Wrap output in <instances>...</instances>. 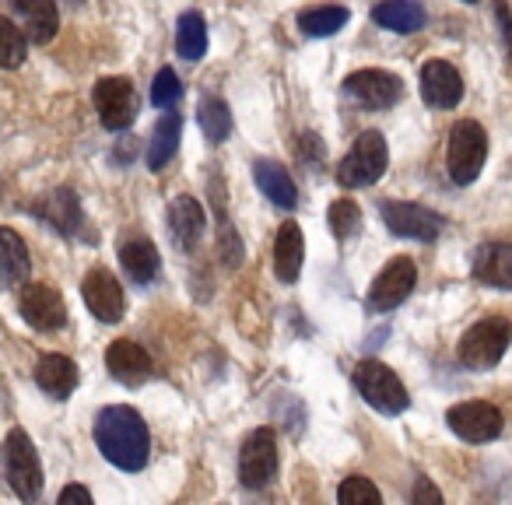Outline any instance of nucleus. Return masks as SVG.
Returning <instances> with one entry per match:
<instances>
[{"instance_id":"nucleus-12","label":"nucleus","mask_w":512,"mask_h":505,"mask_svg":"<svg viewBox=\"0 0 512 505\" xmlns=\"http://www.w3.org/2000/svg\"><path fill=\"white\" fill-rule=\"evenodd\" d=\"M18 309H22V320L36 330H60L67 323V306L64 295L50 285H25L18 295Z\"/></svg>"},{"instance_id":"nucleus-33","label":"nucleus","mask_w":512,"mask_h":505,"mask_svg":"<svg viewBox=\"0 0 512 505\" xmlns=\"http://www.w3.org/2000/svg\"><path fill=\"white\" fill-rule=\"evenodd\" d=\"M179 99H183V81H179V74L172 67H162L155 74V81H151V102L158 109H172Z\"/></svg>"},{"instance_id":"nucleus-22","label":"nucleus","mask_w":512,"mask_h":505,"mask_svg":"<svg viewBox=\"0 0 512 505\" xmlns=\"http://www.w3.org/2000/svg\"><path fill=\"white\" fill-rule=\"evenodd\" d=\"M36 383L46 397L53 400H67L78 386V365L67 355H43L36 365Z\"/></svg>"},{"instance_id":"nucleus-18","label":"nucleus","mask_w":512,"mask_h":505,"mask_svg":"<svg viewBox=\"0 0 512 505\" xmlns=\"http://www.w3.org/2000/svg\"><path fill=\"white\" fill-rule=\"evenodd\" d=\"M474 281L488 288H512V242H484L474 253Z\"/></svg>"},{"instance_id":"nucleus-17","label":"nucleus","mask_w":512,"mask_h":505,"mask_svg":"<svg viewBox=\"0 0 512 505\" xmlns=\"http://www.w3.org/2000/svg\"><path fill=\"white\" fill-rule=\"evenodd\" d=\"M106 369L113 379L127 386H141L155 376V365H151V355L134 341H116L106 348Z\"/></svg>"},{"instance_id":"nucleus-37","label":"nucleus","mask_w":512,"mask_h":505,"mask_svg":"<svg viewBox=\"0 0 512 505\" xmlns=\"http://www.w3.org/2000/svg\"><path fill=\"white\" fill-rule=\"evenodd\" d=\"M60 502H85V505H92V495H88V488H78V484H67L64 491H60Z\"/></svg>"},{"instance_id":"nucleus-25","label":"nucleus","mask_w":512,"mask_h":505,"mask_svg":"<svg viewBox=\"0 0 512 505\" xmlns=\"http://www.w3.org/2000/svg\"><path fill=\"white\" fill-rule=\"evenodd\" d=\"M179 134H183V116L179 113H165L162 120L155 123L151 130V141H148V169L151 172H162L165 165L172 162L179 148Z\"/></svg>"},{"instance_id":"nucleus-2","label":"nucleus","mask_w":512,"mask_h":505,"mask_svg":"<svg viewBox=\"0 0 512 505\" xmlns=\"http://www.w3.org/2000/svg\"><path fill=\"white\" fill-rule=\"evenodd\" d=\"M484 158H488V134H484V127L474 120H460L449 130V144H446L449 179L456 186H470L481 176Z\"/></svg>"},{"instance_id":"nucleus-29","label":"nucleus","mask_w":512,"mask_h":505,"mask_svg":"<svg viewBox=\"0 0 512 505\" xmlns=\"http://www.w3.org/2000/svg\"><path fill=\"white\" fill-rule=\"evenodd\" d=\"M348 8H309L299 15V29L313 39H323V36H334L348 25Z\"/></svg>"},{"instance_id":"nucleus-19","label":"nucleus","mask_w":512,"mask_h":505,"mask_svg":"<svg viewBox=\"0 0 512 505\" xmlns=\"http://www.w3.org/2000/svg\"><path fill=\"white\" fill-rule=\"evenodd\" d=\"M204 225H207V214H204V207H200L197 197L183 193V197H176L169 204V232H172V239H176L179 249L193 253L197 242H200V235H204Z\"/></svg>"},{"instance_id":"nucleus-3","label":"nucleus","mask_w":512,"mask_h":505,"mask_svg":"<svg viewBox=\"0 0 512 505\" xmlns=\"http://www.w3.org/2000/svg\"><path fill=\"white\" fill-rule=\"evenodd\" d=\"M386 165H390V151H386V141L379 130H365L355 141V148L341 158V169H337V179L348 190H362V186H372L383 179Z\"/></svg>"},{"instance_id":"nucleus-31","label":"nucleus","mask_w":512,"mask_h":505,"mask_svg":"<svg viewBox=\"0 0 512 505\" xmlns=\"http://www.w3.org/2000/svg\"><path fill=\"white\" fill-rule=\"evenodd\" d=\"M29 57V36L8 18H0V67H22Z\"/></svg>"},{"instance_id":"nucleus-20","label":"nucleus","mask_w":512,"mask_h":505,"mask_svg":"<svg viewBox=\"0 0 512 505\" xmlns=\"http://www.w3.org/2000/svg\"><path fill=\"white\" fill-rule=\"evenodd\" d=\"M302 260H306V239H302V228L295 221H285L278 228V239H274V271L285 285H295L302 274Z\"/></svg>"},{"instance_id":"nucleus-38","label":"nucleus","mask_w":512,"mask_h":505,"mask_svg":"<svg viewBox=\"0 0 512 505\" xmlns=\"http://www.w3.org/2000/svg\"><path fill=\"white\" fill-rule=\"evenodd\" d=\"M463 4H477V0H463Z\"/></svg>"},{"instance_id":"nucleus-21","label":"nucleus","mask_w":512,"mask_h":505,"mask_svg":"<svg viewBox=\"0 0 512 505\" xmlns=\"http://www.w3.org/2000/svg\"><path fill=\"white\" fill-rule=\"evenodd\" d=\"M32 274V257L25 239L15 228H0V285L18 288L22 281H29Z\"/></svg>"},{"instance_id":"nucleus-35","label":"nucleus","mask_w":512,"mask_h":505,"mask_svg":"<svg viewBox=\"0 0 512 505\" xmlns=\"http://www.w3.org/2000/svg\"><path fill=\"white\" fill-rule=\"evenodd\" d=\"M495 22L502 29V43H505V53H509V64H512V11L505 0H495Z\"/></svg>"},{"instance_id":"nucleus-11","label":"nucleus","mask_w":512,"mask_h":505,"mask_svg":"<svg viewBox=\"0 0 512 505\" xmlns=\"http://www.w3.org/2000/svg\"><path fill=\"white\" fill-rule=\"evenodd\" d=\"M446 425L460 435L463 442H491L502 435V411L484 400H467L446 411Z\"/></svg>"},{"instance_id":"nucleus-28","label":"nucleus","mask_w":512,"mask_h":505,"mask_svg":"<svg viewBox=\"0 0 512 505\" xmlns=\"http://www.w3.org/2000/svg\"><path fill=\"white\" fill-rule=\"evenodd\" d=\"M176 53L183 60H200L207 53V22L200 11H183L176 22Z\"/></svg>"},{"instance_id":"nucleus-16","label":"nucleus","mask_w":512,"mask_h":505,"mask_svg":"<svg viewBox=\"0 0 512 505\" xmlns=\"http://www.w3.org/2000/svg\"><path fill=\"white\" fill-rule=\"evenodd\" d=\"M421 99L432 109H453L463 99V78L453 64L446 60H432L421 67Z\"/></svg>"},{"instance_id":"nucleus-1","label":"nucleus","mask_w":512,"mask_h":505,"mask_svg":"<svg viewBox=\"0 0 512 505\" xmlns=\"http://www.w3.org/2000/svg\"><path fill=\"white\" fill-rule=\"evenodd\" d=\"M95 446L102 449L113 467L120 470H141L151 456V435L144 418L127 404L106 407L95 418Z\"/></svg>"},{"instance_id":"nucleus-15","label":"nucleus","mask_w":512,"mask_h":505,"mask_svg":"<svg viewBox=\"0 0 512 505\" xmlns=\"http://www.w3.org/2000/svg\"><path fill=\"white\" fill-rule=\"evenodd\" d=\"M32 214H39V218H43L50 228H57L60 235H71V239L74 235H85V211H81V197L74 190H67V186L46 193V197L32 207Z\"/></svg>"},{"instance_id":"nucleus-8","label":"nucleus","mask_w":512,"mask_h":505,"mask_svg":"<svg viewBox=\"0 0 512 505\" xmlns=\"http://www.w3.org/2000/svg\"><path fill=\"white\" fill-rule=\"evenodd\" d=\"M379 214H383V225L393 235H404V239H418V242L439 239L442 228H446V218L439 211H432L425 204H411V200H386L379 207Z\"/></svg>"},{"instance_id":"nucleus-27","label":"nucleus","mask_w":512,"mask_h":505,"mask_svg":"<svg viewBox=\"0 0 512 505\" xmlns=\"http://www.w3.org/2000/svg\"><path fill=\"white\" fill-rule=\"evenodd\" d=\"M18 11H22L25 36H29L32 43H50V39L57 36L60 15L53 0H18Z\"/></svg>"},{"instance_id":"nucleus-36","label":"nucleus","mask_w":512,"mask_h":505,"mask_svg":"<svg viewBox=\"0 0 512 505\" xmlns=\"http://www.w3.org/2000/svg\"><path fill=\"white\" fill-rule=\"evenodd\" d=\"M411 502H414V505H425V502L442 505V491L435 488L432 481H425V477H421V481L414 484V491H411Z\"/></svg>"},{"instance_id":"nucleus-32","label":"nucleus","mask_w":512,"mask_h":505,"mask_svg":"<svg viewBox=\"0 0 512 505\" xmlns=\"http://www.w3.org/2000/svg\"><path fill=\"white\" fill-rule=\"evenodd\" d=\"M327 221H330V232H334L337 239H351V235L362 228V211H358L351 200H334L327 211Z\"/></svg>"},{"instance_id":"nucleus-6","label":"nucleus","mask_w":512,"mask_h":505,"mask_svg":"<svg viewBox=\"0 0 512 505\" xmlns=\"http://www.w3.org/2000/svg\"><path fill=\"white\" fill-rule=\"evenodd\" d=\"M4 474L22 502H36L43 495V463H39L36 446L22 428H15L4 442Z\"/></svg>"},{"instance_id":"nucleus-7","label":"nucleus","mask_w":512,"mask_h":505,"mask_svg":"<svg viewBox=\"0 0 512 505\" xmlns=\"http://www.w3.org/2000/svg\"><path fill=\"white\" fill-rule=\"evenodd\" d=\"M281 456H278V435L271 428H256L239 449V481L246 488L260 491L278 477Z\"/></svg>"},{"instance_id":"nucleus-10","label":"nucleus","mask_w":512,"mask_h":505,"mask_svg":"<svg viewBox=\"0 0 512 505\" xmlns=\"http://www.w3.org/2000/svg\"><path fill=\"white\" fill-rule=\"evenodd\" d=\"M414 281H418L414 260H407V257L390 260V264L376 274V281H372L369 295H365V306H369L372 313H390V309H397L400 302L414 292Z\"/></svg>"},{"instance_id":"nucleus-4","label":"nucleus","mask_w":512,"mask_h":505,"mask_svg":"<svg viewBox=\"0 0 512 505\" xmlns=\"http://www.w3.org/2000/svg\"><path fill=\"white\" fill-rule=\"evenodd\" d=\"M512 341V327L502 316H491V320H481L463 334L460 341V362L474 372H488L502 362V355L509 351Z\"/></svg>"},{"instance_id":"nucleus-9","label":"nucleus","mask_w":512,"mask_h":505,"mask_svg":"<svg viewBox=\"0 0 512 505\" xmlns=\"http://www.w3.org/2000/svg\"><path fill=\"white\" fill-rule=\"evenodd\" d=\"M92 102L106 130H127L137 120V109H141V99H137V88L130 78H102L92 92Z\"/></svg>"},{"instance_id":"nucleus-14","label":"nucleus","mask_w":512,"mask_h":505,"mask_svg":"<svg viewBox=\"0 0 512 505\" xmlns=\"http://www.w3.org/2000/svg\"><path fill=\"white\" fill-rule=\"evenodd\" d=\"M344 92L351 99H358L362 106L369 109H390L400 102L404 95V85H400L397 74H386V71H355L344 78Z\"/></svg>"},{"instance_id":"nucleus-23","label":"nucleus","mask_w":512,"mask_h":505,"mask_svg":"<svg viewBox=\"0 0 512 505\" xmlns=\"http://www.w3.org/2000/svg\"><path fill=\"white\" fill-rule=\"evenodd\" d=\"M379 29H390L397 36H411V32L425 29V8H421L418 0H386L372 11Z\"/></svg>"},{"instance_id":"nucleus-13","label":"nucleus","mask_w":512,"mask_h":505,"mask_svg":"<svg viewBox=\"0 0 512 505\" xmlns=\"http://www.w3.org/2000/svg\"><path fill=\"white\" fill-rule=\"evenodd\" d=\"M81 299H85L88 313L102 323H120L123 309H127L120 281H116L109 271H102V267H95V271L85 274V281H81Z\"/></svg>"},{"instance_id":"nucleus-5","label":"nucleus","mask_w":512,"mask_h":505,"mask_svg":"<svg viewBox=\"0 0 512 505\" xmlns=\"http://www.w3.org/2000/svg\"><path fill=\"white\" fill-rule=\"evenodd\" d=\"M355 390L362 393L365 404L376 407L379 414H400V411H407V404H411V397H407V390L397 379V372H393L390 365L376 362V358L358 362Z\"/></svg>"},{"instance_id":"nucleus-30","label":"nucleus","mask_w":512,"mask_h":505,"mask_svg":"<svg viewBox=\"0 0 512 505\" xmlns=\"http://www.w3.org/2000/svg\"><path fill=\"white\" fill-rule=\"evenodd\" d=\"M200 130L211 144H225L232 134V113H228V102L221 99H204L200 102Z\"/></svg>"},{"instance_id":"nucleus-34","label":"nucleus","mask_w":512,"mask_h":505,"mask_svg":"<svg viewBox=\"0 0 512 505\" xmlns=\"http://www.w3.org/2000/svg\"><path fill=\"white\" fill-rule=\"evenodd\" d=\"M337 498H341L344 505H379V502H383L379 488L369 481V477H362V474L348 477V481L337 488Z\"/></svg>"},{"instance_id":"nucleus-26","label":"nucleus","mask_w":512,"mask_h":505,"mask_svg":"<svg viewBox=\"0 0 512 505\" xmlns=\"http://www.w3.org/2000/svg\"><path fill=\"white\" fill-rule=\"evenodd\" d=\"M120 264H123V271L137 281V285H151V281L158 278V267H162V260H158L155 242L130 239V242H123V249H120Z\"/></svg>"},{"instance_id":"nucleus-24","label":"nucleus","mask_w":512,"mask_h":505,"mask_svg":"<svg viewBox=\"0 0 512 505\" xmlns=\"http://www.w3.org/2000/svg\"><path fill=\"white\" fill-rule=\"evenodd\" d=\"M253 179H256V186L264 190V197L271 200V204L285 207V211H292V207L299 204V186L292 183V176H288L278 162H256L253 165Z\"/></svg>"}]
</instances>
